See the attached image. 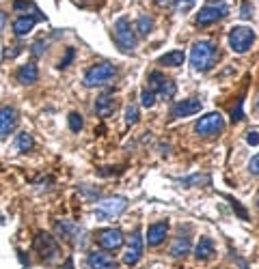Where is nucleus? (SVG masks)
Segmentation results:
<instances>
[{"instance_id": "423d86ee", "label": "nucleus", "mask_w": 259, "mask_h": 269, "mask_svg": "<svg viewBox=\"0 0 259 269\" xmlns=\"http://www.w3.org/2000/svg\"><path fill=\"white\" fill-rule=\"evenodd\" d=\"M225 129V119L220 112H207L205 116H201L194 125V134L201 138H212L216 134H223Z\"/></svg>"}, {"instance_id": "7c9ffc66", "label": "nucleus", "mask_w": 259, "mask_h": 269, "mask_svg": "<svg viewBox=\"0 0 259 269\" xmlns=\"http://www.w3.org/2000/svg\"><path fill=\"white\" fill-rule=\"evenodd\" d=\"M251 13H253V6L246 2V0H242V9H240V17H244V19H249L251 17Z\"/></svg>"}, {"instance_id": "e433bc0d", "label": "nucleus", "mask_w": 259, "mask_h": 269, "mask_svg": "<svg viewBox=\"0 0 259 269\" xmlns=\"http://www.w3.org/2000/svg\"><path fill=\"white\" fill-rule=\"evenodd\" d=\"M4 22H6V15H4V13H0V30H2V26H4Z\"/></svg>"}, {"instance_id": "393cba45", "label": "nucleus", "mask_w": 259, "mask_h": 269, "mask_svg": "<svg viewBox=\"0 0 259 269\" xmlns=\"http://www.w3.org/2000/svg\"><path fill=\"white\" fill-rule=\"evenodd\" d=\"M138 119H140L138 106H136V103H130V106L126 108V123H128V125H136Z\"/></svg>"}, {"instance_id": "ddd939ff", "label": "nucleus", "mask_w": 259, "mask_h": 269, "mask_svg": "<svg viewBox=\"0 0 259 269\" xmlns=\"http://www.w3.org/2000/svg\"><path fill=\"white\" fill-rule=\"evenodd\" d=\"M166 235H168V222H153L147 228V246H151V248L160 246L166 239Z\"/></svg>"}, {"instance_id": "7ed1b4c3", "label": "nucleus", "mask_w": 259, "mask_h": 269, "mask_svg": "<svg viewBox=\"0 0 259 269\" xmlns=\"http://www.w3.org/2000/svg\"><path fill=\"white\" fill-rule=\"evenodd\" d=\"M227 15H229V4H227L225 0H210V2H205L199 9L194 22H197V26H201V28H205V26L220 22V19Z\"/></svg>"}, {"instance_id": "f704fd0d", "label": "nucleus", "mask_w": 259, "mask_h": 269, "mask_svg": "<svg viewBox=\"0 0 259 269\" xmlns=\"http://www.w3.org/2000/svg\"><path fill=\"white\" fill-rule=\"evenodd\" d=\"M43 52H45V43L43 41H37L35 45H32V54H35V56H41Z\"/></svg>"}, {"instance_id": "a211bd4d", "label": "nucleus", "mask_w": 259, "mask_h": 269, "mask_svg": "<svg viewBox=\"0 0 259 269\" xmlns=\"http://www.w3.org/2000/svg\"><path fill=\"white\" fill-rule=\"evenodd\" d=\"M214 252H216V246H214V241H212L210 237L199 239L197 248H194V257H197V261H207V259H212Z\"/></svg>"}, {"instance_id": "f3484780", "label": "nucleus", "mask_w": 259, "mask_h": 269, "mask_svg": "<svg viewBox=\"0 0 259 269\" xmlns=\"http://www.w3.org/2000/svg\"><path fill=\"white\" fill-rule=\"evenodd\" d=\"M39 80V71L35 65H22V67L17 69V82L24 84V87H30V84H35Z\"/></svg>"}, {"instance_id": "c85d7f7f", "label": "nucleus", "mask_w": 259, "mask_h": 269, "mask_svg": "<svg viewBox=\"0 0 259 269\" xmlns=\"http://www.w3.org/2000/svg\"><path fill=\"white\" fill-rule=\"evenodd\" d=\"M242 106H244V99L240 97V99L236 101V108H231V121H242V119H244Z\"/></svg>"}, {"instance_id": "1a4fd4ad", "label": "nucleus", "mask_w": 259, "mask_h": 269, "mask_svg": "<svg viewBox=\"0 0 259 269\" xmlns=\"http://www.w3.org/2000/svg\"><path fill=\"white\" fill-rule=\"evenodd\" d=\"M123 233L119 231V228H104V231L97 233V244H100L102 250L106 252H115L119 250V248L123 246Z\"/></svg>"}, {"instance_id": "412c9836", "label": "nucleus", "mask_w": 259, "mask_h": 269, "mask_svg": "<svg viewBox=\"0 0 259 269\" xmlns=\"http://www.w3.org/2000/svg\"><path fill=\"white\" fill-rule=\"evenodd\" d=\"M56 233L61 235L63 239H74L78 235V226L74 224V222H69V220H58L56 222Z\"/></svg>"}, {"instance_id": "b1692460", "label": "nucleus", "mask_w": 259, "mask_h": 269, "mask_svg": "<svg viewBox=\"0 0 259 269\" xmlns=\"http://www.w3.org/2000/svg\"><path fill=\"white\" fill-rule=\"evenodd\" d=\"M175 90H177V87H175L171 80H164V82H162V87L158 89V95L164 97V99H173V97H175Z\"/></svg>"}, {"instance_id": "0eeeda50", "label": "nucleus", "mask_w": 259, "mask_h": 269, "mask_svg": "<svg viewBox=\"0 0 259 269\" xmlns=\"http://www.w3.org/2000/svg\"><path fill=\"white\" fill-rule=\"evenodd\" d=\"M128 209V200L123 196H113V198H104L95 205V218L97 220H113L121 215Z\"/></svg>"}, {"instance_id": "aec40b11", "label": "nucleus", "mask_w": 259, "mask_h": 269, "mask_svg": "<svg viewBox=\"0 0 259 269\" xmlns=\"http://www.w3.org/2000/svg\"><path fill=\"white\" fill-rule=\"evenodd\" d=\"M153 17L151 15H140L136 19V37H149L153 32Z\"/></svg>"}, {"instance_id": "f03ea898", "label": "nucleus", "mask_w": 259, "mask_h": 269, "mask_svg": "<svg viewBox=\"0 0 259 269\" xmlns=\"http://www.w3.org/2000/svg\"><path fill=\"white\" fill-rule=\"evenodd\" d=\"M113 39H115L117 48H119L121 52H126V54H134L136 43H138V37H136V32H134L132 22H130L126 15H121V17L115 22Z\"/></svg>"}, {"instance_id": "58836bf2", "label": "nucleus", "mask_w": 259, "mask_h": 269, "mask_svg": "<svg viewBox=\"0 0 259 269\" xmlns=\"http://www.w3.org/2000/svg\"><path fill=\"white\" fill-rule=\"evenodd\" d=\"M108 269H117V265H110V267H108Z\"/></svg>"}, {"instance_id": "f8f14e48", "label": "nucleus", "mask_w": 259, "mask_h": 269, "mask_svg": "<svg viewBox=\"0 0 259 269\" xmlns=\"http://www.w3.org/2000/svg\"><path fill=\"white\" fill-rule=\"evenodd\" d=\"M201 110V101L199 99H181L175 101L171 108V116L173 119H184V116H192Z\"/></svg>"}, {"instance_id": "dca6fc26", "label": "nucleus", "mask_w": 259, "mask_h": 269, "mask_svg": "<svg viewBox=\"0 0 259 269\" xmlns=\"http://www.w3.org/2000/svg\"><path fill=\"white\" fill-rule=\"evenodd\" d=\"M115 108H117V103H115V99L110 95H102V97H97L95 99V114L102 116V119H106V116L113 114Z\"/></svg>"}, {"instance_id": "4468645a", "label": "nucleus", "mask_w": 259, "mask_h": 269, "mask_svg": "<svg viewBox=\"0 0 259 269\" xmlns=\"http://www.w3.org/2000/svg\"><path fill=\"white\" fill-rule=\"evenodd\" d=\"M87 265H89V269H108L115 263H113V257L104 250V252H91L87 257Z\"/></svg>"}, {"instance_id": "72a5a7b5", "label": "nucleus", "mask_w": 259, "mask_h": 269, "mask_svg": "<svg viewBox=\"0 0 259 269\" xmlns=\"http://www.w3.org/2000/svg\"><path fill=\"white\" fill-rule=\"evenodd\" d=\"M246 142H249L251 147H257V144H259V132H249V136H246Z\"/></svg>"}, {"instance_id": "c756f323", "label": "nucleus", "mask_w": 259, "mask_h": 269, "mask_svg": "<svg viewBox=\"0 0 259 269\" xmlns=\"http://www.w3.org/2000/svg\"><path fill=\"white\" fill-rule=\"evenodd\" d=\"M74 56H76V50H74V48H69L67 52H65V58H63L61 63H58V69H65V67H67V65L74 61Z\"/></svg>"}, {"instance_id": "6ab92c4d", "label": "nucleus", "mask_w": 259, "mask_h": 269, "mask_svg": "<svg viewBox=\"0 0 259 269\" xmlns=\"http://www.w3.org/2000/svg\"><path fill=\"white\" fill-rule=\"evenodd\" d=\"M186 61V54L181 50H171L166 52L164 56L158 58V65H162V67H181Z\"/></svg>"}, {"instance_id": "9b49d317", "label": "nucleus", "mask_w": 259, "mask_h": 269, "mask_svg": "<svg viewBox=\"0 0 259 269\" xmlns=\"http://www.w3.org/2000/svg\"><path fill=\"white\" fill-rule=\"evenodd\" d=\"M17 127V112L15 108L11 106H4L0 108V138H6L15 132Z\"/></svg>"}, {"instance_id": "2eb2a0df", "label": "nucleus", "mask_w": 259, "mask_h": 269, "mask_svg": "<svg viewBox=\"0 0 259 269\" xmlns=\"http://www.w3.org/2000/svg\"><path fill=\"white\" fill-rule=\"evenodd\" d=\"M35 24H37L35 15H19V17H15V22H13V32H15L17 37H24L35 28Z\"/></svg>"}, {"instance_id": "2f4dec72", "label": "nucleus", "mask_w": 259, "mask_h": 269, "mask_svg": "<svg viewBox=\"0 0 259 269\" xmlns=\"http://www.w3.org/2000/svg\"><path fill=\"white\" fill-rule=\"evenodd\" d=\"M249 170H251V175L259 177V155H255V157H253V160L249 162Z\"/></svg>"}, {"instance_id": "4be33fe9", "label": "nucleus", "mask_w": 259, "mask_h": 269, "mask_svg": "<svg viewBox=\"0 0 259 269\" xmlns=\"http://www.w3.org/2000/svg\"><path fill=\"white\" fill-rule=\"evenodd\" d=\"M188 252H190V239L188 237H179V239L173 241V246H171V257L173 259H181V257H186Z\"/></svg>"}, {"instance_id": "4c0bfd02", "label": "nucleus", "mask_w": 259, "mask_h": 269, "mask_svg": "<svg viewBox=\"0 0 259 269\" xmlns=\"http://www.w3.org/2000/svg\"><path fill=\"white\" fill-rule=\"evenodd\" d=\"M255 205L259 207V192H257V198H255Z\"/></svg>"}, {"instance_id": "cd10ccee", "label": "nucleus", "mask_w": 259, "mask_h": 269, "mask_svg": "<svg viewBox=\"0 0 259 269\" xmlns=\"http://www.w3.org/2000/svg\"><path fill=\"white\" fill-rule=\"evenodd\" d=\"M140 103L145 108H153L155 106V93H153V90H149V89L142 90V93H140Z\"/></svg>"}, {"instance_id": "6e6552de", "label": "nucleus", "mask_w": 259, "mask_h": 269, "mask_svg": "<svg viewBox=\"0 0 259 269\" xmlns=\"http://www.w3.org/2000/svg\"><path fill=\"white\" fill-rule=\"evenodd\" d=\"M35 250L39 252L45 263H56L58 257H61V248H58V241L52 237L50 233H39L35 237Z\"/></svg>"}, {"instance_id": "20e7f679", "label": "nucleus", "mask_w": 259, "mask_h": 269, "mask_svg": "<svg viewBox=\"0 0 259 269\" xmlns=\"http://www.w3.org/2000/svg\"><path fill=\"white\" fill-rule=\"evenodd\" d=\"M117 78V67L113 63H95L87 74H84V87H106Z\"/></svg>"}, {"instance_id": "39448f33", "label": "nucleus", "mask_w": 259, "mask_h": 269, "mask_svg": "<svg viewBox=\"0 0 259 269\" xmlns=\"http://www.w3.org/2000/svg\"><path fill=\"white\" fill-rule=\"evenodd\" d=\"M255 43V30L251 26H233L229 30V45L236 54H246Z\"/></svg>"}, {"instance_id": "a878e982", "label": "nucleus", "mask_w": 259, "mask_h": 269, "mask_svg": "<svg viewBox=\"0 0 259 269\" xmlns=\"http://www.w3.org/2000/svg\"><path fill=\"white\" fill-rule=\"evenodd\" d=\"M166 78H164V74H160V71H151L149 74V90H158L160 87H162V82H164Z\"/></svg>"}, {"instance_id": "ea45409f", "label": "nucleus", "mask_w": 259, "mask_h": 269, "mask_svg": "<svg viewBox=\"0 0 259 269\" xmlns=\"http://www.w3.org/2000/svg\"><path fill=\"white\" fill-rule=\"evenodd\" d=\"M257 108H259V97H257Z\"/></svg>"}, {"instance_id": "c9c22d12", "label": "nucleus", "mask_w": 259, "mask_h": 269, "mask_svg": "<svg viewBox=\"0 0 259 269\" xmlns=\"http://www.w3.org/2000/svg\"><path fill=\"white\" fill-rule=\"evenodd\" d=\"M229 200H231V205H233V209H236V211H238L240 218H246V211H244L242 207H240V202H238V200H233V198H229Z\"/></svg>"}, {"instance_id": "bb28decb", "label": "nucleus", "mask_w": 259, "mask_h": 269, "mask_svg": "<svg viewBox=\"0 0 259 269\" xmlns=\"http://www.w3.org/2000/svg\"><path fill=\"white\" fill-rule=\"evenodd\" d=\"M82 125H84L82 116L78 114V112H71V114H69V129H71V132L78 134V132H80V129H82Z\"/></svg>"}, {"instance_id": "5701e85b", "label": "nucleus", "mask_w": 259, "mask_h": 269, "mask_svg": "<svg viewBox=\"0 0 259 269\" xmlns=\"http://www.w3.org/2000/svg\"><path fill=\"white\" fill-rule=\"evenodd\" d=\"M32 147H35V140H32L30 134L22 132L17 136V151H19V153H26V151H30Z\"/></svg>"}, {"instance_id": "f257e3e1", "label": "nucleus", "mask_w": 259, "mask_h": 269, "mask_svg": "<svg viewBox=\"0 0 259 269\" xmlns=\"http://www.w3.org/2000/svg\"><path fill=\"white\" fill-rule=\"evenodd\" d=\"M218 61V45L214 41H197L190 50V65L194 71H210Z\"/></svg>"}, {"instance_id": "473e14b6", "label": "nucleus", "mask_w": 259, "mask_h": 269, "mask_svg": "<svg viewBox=\"0 0 259 269\" xmlns=\"http://www.w3.org/2000/svg\"><path fill=\"white\" fill-rule=\"evenodd\" d=\"M192 2L194 0H175V6H177L179 11H188L192 6Z\"/></svg>"}, {"instance_id": "9d476101", "label": "nucleus", "mask_w": 259, "mask_h": 269, "mask_svg": "<svg viewBox=\"0 0 259 269\" xmlns=\"http://www.w3.org/2000/svg\"><path fill=\"white\" fill-rule=\"evenodd\" d=\"M142 257V235H140V228H134L132 237H130V244H128V250L123 254V263L126 265H136Z\"/></svg>"}]
</instances>
